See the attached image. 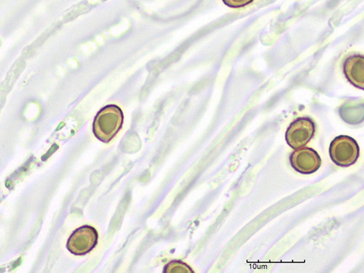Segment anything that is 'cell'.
<instances>
[{"label": "cell", "mask_w": 364, "mask_h": 273, "mask_svg": "<svg viewBox=\"0 0 364 273\" xmlns=\"http://www.w3.org/2000/svg\"><path fill=\"white\" fill-rule=\"evenodd\" d=\"M164 272H194L191 267L186 263L181 261H172L169 262L164 269Z\"/></svg>", "instance_id": "cell-7"}, {"label": "cell", "mask_w": 364, "mask_h": 273, "mask_svg": "<svg viewBox=\"0 0 364 273\" xmlns=\"http://www.w3.org/2000/svg\"><path fill=\"white\" fill-rule=\"evenodd\" d=\"M124 113L116 105H109L101 109L95 119L93 132L104 143H109L124 124Z\"/></svg>", "instance_id": "cell-1"}, {"label": "cell", "mask_w": 364, "mask_h": 273, "mask_svg": "<svg viewBox=\"0 0 364 273\" xmlns=\"http://www.w3.org/2000/svg\"><path fill=\"white\" fill-rule=\"evenodd\" d=\"M316 126L310 117H299L289 126L286 134L287 144L294 149L306 146L313 139Z\"/></svg>", "instance_id": "cell-3"}, {"label": "cell", "mask_w": 364, "mask_h": 273, "mask_svg": "<svg viewBox=\"0 0 364 273\" xmlns=\"http://www.w3.org/2000/svg\"><path fill=\"white\" fill-rule=\"evenodd\" d=\"M98 242V232L93 227L85 225L70 237L67 248L73 255L83 256L92 251Z\"/></svg>", "instance_id": "cell-4"}, {"label": "cell", "mask_w": 364, "mask_h": 273, "mask_svg": "<svg viewBox=\"0 0 364 273\" xmlns=\"http://www.w3.org/2000/svg\"><path fill=\"white\" fill-rule=\"evenodd\" d=\"M343 72L348 81L364 90V56L358 54L349 55L343 64Z\"/></svg>", "instance_id": "cell-6"}, {"label": "cell", "mask_w": 364, "mask_h": 273, "mask_svg": "<svg viewBox=\"0 0 364 273\" xmlns=\"http://www.w3.org/2000/svg\"><path fill=\"white\" fill-rule=\"evenodd\" d=\"M292 168L302 174H312L321 166V159L317 151L312 148L298 149L290 156Z\"/></svg>", "instance_id": "cell-5"}, {"label": "cell", "mask_w": 364, "mask_h": 273, "mask_svg": "<svg viewBox=\"0 0 364 273\" xmlns=\"http://www.w3.org/2000/svg\"><path fill=\"white\" fill-rule=\"evenodd\" d=\"M328 151L333 163L344 168L354 165L360 156L358 144L348 136L336 137L331 142Z\"/></svg>", "instance_id": "cell-2"}, {"label": "cell", "mask_w": 364, "mask_h": 273, "mask_svg": "<svg viewBox=\"0 0 364 273\" xmlns=\"http://www.w3.org/2000/svg\"><path fill=\"white\" fill-rule=\"evenodd\" d=\"M223 1L228 7L240 9L251 4L254 0H223Z\"/></svg>", "instance_id": "cell-8"}]
</instances>
